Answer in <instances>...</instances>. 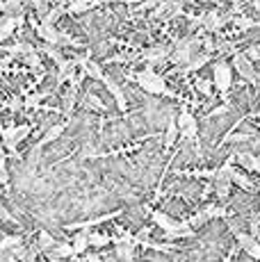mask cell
<instances>
[{
    "instance_id": "obj_1",
    "label": "cell",
    "mask_w": 260,
    "mask_h": 262,
    "mask_svg": "<svg viewBox=\"0 0 260 262\" xmlns=\"http://www.w3.org/2000/svg\"><path fill=\"white\" fill-rule=\"evenodd\" d=\"M151 219L156 221V224L160 226V228L167 233V237L169 239H178V237H192L194 235V230H192V226L187 224V221H174L169 214H164V212H151Z\"/></svg>"
},
{
    "instance_id": "obj_2",
    "label": "cell",
    "mask_w": 260,
    "mask_h": 262,
    "mask_svg": "<svg viewBox=\"0 0 260 262\" xmlns=\"http://www.w3.org/2000/svg\"><path fill=\"white\" fill-rule=\"evenodd\" d=\"M133 80L146 94H153V96H171V92H169V87H167V82H164V78H162V75H158L153 69H144V71L135 73Z\"/></svg>"
},
{
    "instance_id": "obj_3",
    "label": "cell",
    "mask_w": 260,
    "mask_h": 262,
    "mask_svg": "<svg viewBox=\"0 0 260 262\" xmlns=\"http://www.w3.org/2000/svg\"><path fill=\"white\" fill-rule=\"evenodd\" d=\"M199 46H201V39L199 37H192V39H183V41L176 43V48H174L171 53V62L174 64H187L189 57H192L194 53H199Z\"/></svg>"
},
{
    "instance_id": "obj_4",
    "label": "cell",
    "mask_w": 260,
    "mask_h": 262,
    "mask_svg": "<svg viewBox=\"0 0 260 262\" xmlns=\"http://www.w3.org/2000/svg\"><path fill=\"white\" fill-rule=\"evenodd\" d=\"M30 135V125L23 123V125H9V128H3V144L9 148V153L16 155V146L23 142Z\"/></svg>"
},
{
    "instance_id": "obj_5",
    "label": "cell",
    "mask_w": 260,
    "mask_h": 262,
    "mask_svg": "<svg viewBox=\"0 0 260 262\" xmlns=\"http://www.w3.org/2000/svg\"><path fill=\"white\" fill-rule=\"evenodd\" d=\"M233 67L237 69V73L242 75V78L247 80L249 84H258V78H260V75L256 73V69H253L251 59H249L244 53H235V57H233Z\"/></svg>"
},
{
    "instance_id": "obj_6",
    "label": "cell",
    "mask_w": 260,
    "mask_h": 262,
    "mask_svg": "<svg viewBox=\"0 0 260 262\" xmlns=\"http://www.w3.org/2000/svg\"><path fill=\"white\" fill-rule=\"evenodd\" d=\"M212 82L214 87L219 89L222 94H226L231 89V82H233V73H231V67L226 62H217L212 69Z\"/></svg>"
},
{
    "instance_id": "obj_7",
    "label": "cell",
    "mask_w": 260,
    "mask_h": 262,
    "mask_svg": "<svg viewBox=\"0 0 260 262\" xmlns=\"http://www.w3.org/2000/svg\"><path fill=\"white\" fill-rule=\"evenodd\" d=\"M183 12V0H167V3L158 5L156 12L151 14L153 21H169L171 16H178Z\"/></svg>"
},
{
    "instance_id": "obj_8",
    "label": "cell",
    "mask_w": 260,
    "mask_h": 262,
    "mask_svg": "<svg viewBox=\"0 0 260 262\" xmlns=\"http://www.w3.org/2000/svg\"><path fill=\"white\" fill-rule=\"evenodd\" d=\"M135 235L133 233H123L121 237H117V258H121L123 262H133L135 260Z\"/></svg>"
},
{
    "instance_id": "obj_9",
    "label": "cell",
    "mask_w": 260,
    "mask_h": 262,
    "mask_svg": "<svg viewBox=\"0 0 260 262\" xmlns=\"http://www.w3.org/2000/svg\"><path fill=\"white\" fill-rule=\"evenodd\" d=\"M176 123H178V130H181V135H183L185 139H189V142H194V139H197L199 123H197V119H194L192 114L187 112V110H183Z\"/></svg>"
},
{
    "instance_id": "obj_10",
    "label": "cell",
    "mask_w": 260,
    "mask_h": 262,
    "mask_svg": "<svg viewBox=\"0 0 260 262\" xmlns=\"http://www.w3.org/2000/svg\"><path fill=\"white\" fill-rule=\"evenodd\" d=\"M235 239H237L240 249H242L244 253L251 255L253 260H260V244L253 235H247V233H242V230H237V233H235Z\"/></svg>"
},
{
    "instance_id": "obj_11",
    "label": "cell",
    "mask_w": 260,
    "mask_h": 262,
    "mask_svg": "<svg viewBox=\"0 0 260 262\" xmlns=\"http://www.w3.org/2000/svg\"><path fill=\"white\" fill-rule=\"evenodd\" d=\"M101 82L105 84V87H107V92H110V94H112V98H114V100H117L119 110H121V112H123V110H126V107H128V100H126V94H123V89H121V87H119V84H117V82H114V80H112V78H107V75H105V73H103Z\"/></svg>"
},
{
    "instance_id": "obj_12",
    "label": "cell",
    "mask_w": 260,
    "mask_h": 262,
    "mask_svg": "<svg viewBox=\"0 0 260 262\" xmlns=\"http://www.w3.org/2000/svg\"><path fill=\"white\" fill-rule=\"evenodd\" d=\"M41 150H44V144L39 142V144H34L32 146V150L26 155V164H23V169L28 171V176L32 178L34 176V171H37V167L41 164Z\"/></svg>"
},
{
    "instance_id": "obj_13",
    "label": "cell",
    "mask_w": 260,
    "mask_h": 262,
    "mask_svg": "<svg viewBox=\"0 0 260 262\" xmlns=\"http://www.w3.org/2000/svg\"><path fill=\"white\" fill-rule=\"evenodd\" d=\"M231 21V14H219V12H208L206 16H201V25H206V30L210 32H214V30H219L224 23Z\"/></svg>"
},
{
    "instance_id": "obj_14",
    "label": "cell",
    "mask_w": 260,
    "mask_h": 262,
    "mask_svg": "<svg viewBox=\"0 0 260 262\" xmlns=\"http://www.w3.org/2000/svg\"><path fill=\"white\" fill-rule=\"evenodd\" d=\"M169 53H171V46H153V48L144 50L142 57L146 59V62L156 64V62H164V59L169 57Z\"/></svg>"
},
{
    "instance_id": "obj_15",
    "label": "cell",
    "mask_w": 260,
    "mask_h": 262,
    "mask_svg": "<svg viewBox=\"0 0 260 262\" xmlns=\"http://www.w3.org/2000/svg\"><path fill=\"white\" fill-rule=\"evenodd\" d=\"M37 32H39V37H41L46 43L59 46V37H62V32H59V30H55V25L41 23V25H37Z\"/></svg>"
},
{
    "instance_id": "obj_16",
    "label": "cell",
    "mask_w": 260,
    "mask_h": 262,
    "mask_svg": "<svg viewBox=\"0 0 260 262\" xmlns=\"http://www.w3.org/2000/svg\"><path fill=\"white\" fill-rule=\"evenodd\" d=\"M48 255H51V260H67L71 258V255H76V251H73V244H67V242H57V244L53 246L51 251H48Z\"/></svg>"
},
{
    "instance_id": "obj_17",
    "label": "cell",
    "mask_w": 260,
    "mask_h": 262,
    "mask_svg": "<svg viewBox=\"0 0 260 262\" xmlns=\"http://www.w3.org/2000/svg\"><path fill=\"white\" fill-rule=\"evenodd\" d=\"M67 121H59V123H51L46 128V135H44V139H41V144L46 146V144H53V142H57L59 137L64 135V130H67Z\"/></svg>"
},
{
    "instance_id": "obj_18",
    "label": "cell",
    "mask_w": 260,
    "mask_h": 262,
    "mask_svg": "<svg viewBox=\"0 0 260 262\" xmlns=\"http://www.w3.org/2000/svg\"><path fill=\"white\" fill-rule=\"evenodd\" d=\"M0 9H3L7 16H14V18H23V0H7V3H0Z\"/></svg>"
},
{
    "instance_id": "obj_19",
    "label": "cell",
    "mask_w": 260,
    "mask_h": 262,
    "mask_svg": "<svg viewBox=\"0 0 260 262\" xmlns=\"http://www.w3.org/2000/svg\"><path fill=\"white\" fill-rule=\"evenodd\" d=\"M18 23H23V18H14V16H3L0 18V41H5V39L14 32V28H16Z\"/></svg>"
},
{
    "instance_id": "obj_20",
    "label": "cell",
    "mask_w": 260,
    "mask_h": 262,
    "mask_svg": "<svg viewBox=\"0 0 260 262\" xmlns=\"http://www.w3.org/2000/svg\"><path fill=\"white\" fill-rule=\"evenodd\" d=\"M178 135H181V130H178V123L171 119V121H169V125H167V133H164V137H162L164 148H174V144L178 142Z\"/></svg>"
},
{
    "instance_id": "obj_21",
    "label": "cell",
    "mask_w": 260,
    "mask_h": 262,
    "mask_svg": "<svg viewBox=\"0 0 260 262\" xmlns=\"http://www.w3.org/2000/svg\"><path fill=\"white\" fill-rule=\"evenodd\" d=\"M210 62V55L208 53H194L192 57H189V62L185 64V71L192 73V71H199V69L203 67V64Z\"/></svg>"
},
{
    "instance_id": "obj_22",
    "label": "cell",
    "mask_w": 260,
    "mask_h": 262,
    "mask_svg": "<svg viewBox=\"0 0 260 262\" xmlns=\"http://www.w3.org/2000/svg\"><path fill=\"white\" fill-rule=\"evenodd\" d=\"M89 233H92V230L82 228V233L76 235V239H73V251H76V255L82 253L84 249H89Z\"/></svg>"
},
{
    "instance_id": "obj_23",
    "label": "cell",
    "mask_w": 260,
    "mask_h": 262,
    "mask_svg": "<svg viewBox=\"0 0 260 262\" xmlns=\"http://www.w3.org/2000/svg\"><path fill=\"white\" fill-rule=\"evenodd\" d=\"M55 244H57V239H55L48 230H41V233H39V242H37L39 251H51Z\"/></svg>"
},
{
    "instance_id": "obj_24",
    "label": "cell",
    "mask_w": 260,
    "mask_h": 262,
    "mask_svg": "<svg viewBox=\"0 0 260 262\" xmlns=\"http://www.w3.org/2000/svg\"><path fill=\"white\" fill-rule=\"evenodd\" d=\"M96 5H98L96 0H78V3L69 5V12H73V14H82V12H89V9H94Z\"/></svg>"
},
{
    "instance_id": "obj_25",
    "label": "cell",
    "mask_w": 260,
    "mask_h": 262,
    "mask_svg": "<svg viewBox=\"0 0 260 262\" xmlns=\"http://www.w3.org/2000/svg\"><path fill=\"white\" fill-rule=\"evenodd\" d=\"M231 183L240 185V187H242V189H249V191L253 189V183H251V180H249L244 173H240V171H235V169H233V176H231Z\"/></svg>"
},
{
    "instance_id": "obj_26",
    "label": "cell",
    "mask_w": 260,
    "mask_h": 262,
    "mask_svg": "<svg viewBox=\"0 0 260 262\" xmlns=\"http://www.w3.org/2000/svg\"><path fill=\"white\" fill-rule=\"evenodd\" d=\"M18 244H23L21 235H7L5 239H0V251H9V249H14V246H18Z\"/></svg>"
},
{
    "instance_id": "obj_27",
    "label": "cell",
    "mask_w": 260,
    "mask_h": 262,
    "mask_svg": "<svg viewBox=\"0 0 260 262\" xmlns=\"http://www.w3.org/2000/svg\"><path fill=\"white\" fill-rule=\"evenodd\" d=\"M0 185H9L7 160H5V148H3V144H0Z\"/></svg>"
},
{
    "instance_id": "obj_28",
    "label": "cell",
    "mask_w": 260,
    "mask_h": 262,
    "mask_svg": "<svg viewBox=\"0 0 260 262\" xmlns=\"http://www.w3.org/2000/svg\"><path fill=\"white\" fill-rule=\"evenodd\" d=\"M107 244H110V237H107V235L89 233V246H96V249H101V246H107Z\"/></svg>"
},
{
    "instance_id": "obj_29",
    "label": "cell",
    "mask_w": 260,
    "mask_h": 262,
    "mask_svg": "<svg viewBox=\"0 0 260 262\" xmlns=\"http://www.w3.org/2000/svg\"><path fill=\"white\" fill-rule=\"evenodd\" d=\"M62 14H64V5H59V7H55V9H48V12H46V16H44L41 18V21L44 23H55V21H57V18L59 16H62Z\"/></svg>"
},
{
    "instance_id": "obj_30",
    "label": "cell",
    "mask_w": 260,
    "mask_h": 262,
    "mask_svg": "<svg viewBox=\"0 0 260 262\" xmlns=\"http://www.w3.org/2000/svg\"><path fill=\"white\" fill-rule=\"evenodd\" d=\"M44 50H46V55H48V57H51V59H55V62H57V67H62V64H64V62H67V59H64V55H62V53H59V50H57V48H55V46H53V43H48V46H46V48H44Z\"/></svg>"
},
{
    "instance_id": "obj_31",
    "label": "cell",
    "mask_w": 260,
    "mask_h": 262,
    "mask_svg": "<svg viewBox=\"0 0 260 262\" xmlns=\"http://www.w3.org/2000/svg\"><path fill=\"white\" fill-rule=\"evenodd\" d=\"M235 25H237L240 30H251V28H258V23L253 21V18H249V16H237V18H235Z\"/></svg>"
},
{
    "instance_id": "obj_32",
    "label": "cell",
    "mask_w": 260,
    "mask_h": 262,
    "mask_svg": "<svg viewBox=\"0 0 260 262\" xmlns=\"http://www.w3.org/2000/svg\"><path fill=\"white\" fill-rule=\"evenodd\" d=\"M46 94H32V96H28L26 98V103H23V107H28V110H34V107H39V103H41V98Z\"/></svg>"
},
{
    "instance_id": "obj_33",
    "label": "cell",
    "mask_w": 260,
    "mask_h": 262,
    "mask_svg": "<svg viewBox=\"0 0 260 262\" xmlns=\"http://www.w3.org/2000/svg\"><path fill=\"white\" fill-rule=\"evenodd\" d=\"M214 191H217L219 199H228V191H231V185H228V183H214Z\"/></svg>"
},
{
    "instance_id": "obj_34",
    "label": "cell",
    "mask_w": 260,
    "mask_h": 262,
    "mask_svg": "<svg viewBox=\"0 0 260 262\" xmlns=\"http://www.w3.org/2000/svg\"><path fill=\"white\" fill-rule=\"evenodd\" d=\"M37 253H39V246H32V249H26V253H23L21 262H34V260H37Z\"/></svg>"
},
{
    "instance_id": "obj_35",
    "label": "cell",
    "mask_w": 260,
    "mask_h": 262,
    "mask_svg": "<svg viewBox=\"0 0 260 262\" xmlns=\"http://www.w3.org/2000/svg\"><path fill=\"white\" fill-rule=\"evenodd\" d=\"M26 57V62H28V67H32V69H39V55L34 53V50H30L28 55H23Z\"/></svg>"
},
{
    "instance_id": "obj_36",
    "label": "cell",
    "mask_w": 260,
    "mask_h": 262,
    "mask_svg": "<svg viewBox=\"0 0 260 262\" xmlns=\"http://www.w3.org/2000/svg\"><path fill=\"white\" fill-rule=\"evenodd\" d=\"M244 55H247V57L251 59V62H253V59H260V43H258V46L247 48V53H244Z\"/></svg>"
},
{
    "instance_id": "obj_37",
    "label": "cell",
    "mask_w": 260,
    "mask_h": 262,
    "mask_svg": "<svg viewBox=\"0 0 260 262\" xmlns=\"http://www.w3.org/2000/svg\"><path fill=\"white\" fill-rule=\"evenodd\" d=\"M197 89H199L201 94H206V96H210V92H212V87H210L208 80H199V82H197Z\"/></svg>"
},
{
    "instance_id": "obj_38",
    "label": "cell",
    "mask_w": 260,
    "mask_h": 262,
    "mask_svg": "<svg viewBox=\"0 0 260 262\" xmlns=\"http://www.w3.org/2000/svg\"><path fill=\"white\" fill-rule=\"evenodd\" d=\"M87 103H89V107H94V110H103V105L98 103V98L96 96H92V94L87 96Z\"/></svg>"
},
{
    "instance_id": "obj_39",
    "label": "cell",
    "mask_w": 260,
    "mask_h": 262,
    "mask_svg": "<svg viewBox=\"0 0 260 262\" xmlns=\"http://www.w3.org/2000/svg\"><path fill=\"white\" fill-rule=\"evenodd\" d=\"M0 262H16V258L9 251H0Z\"/></svg>"
},
{
    "instance_id": "obj_40",
    "label": "cell",
    "mask_w": 260,
    "mask_h": 262,
    "mask_svg": "<svg viewBox=\"0 0 260 262\" xmlns=\"http://www.w3.org/2000/svg\"><path fill=\"white\" fill-rule=\"evenodd\" d=\"M0 219H3V221H14V214H12V212H7V210H5L3 205H0Z\"/></svg>"
},
{
    "instance_id": "obj_41",
    "label": "cell",
    "mask_w": 260,
    "mask_h": 262,
    "mask_svg": "<svg viewBox=\"0 0 260 262\" xmlns=\"http://www.w3.org/2000/svg\"><path fill=\"white\" fill-rule=\"evenodd\" d=\"M87 262H103V260L98 258L96 253H89V255H87Z\"/></svg>"
},
{
    "instance_id": "obj_42",
    "label": "cell",
    "mask_w": 260,
    "mask_h": 262,
    "mask_svg": "<svg viewBox=\"0 0 260 262\" xmlns=\"http://www.w3.org/2000/svg\"><path fill=\"white\" fill-rule=\"evenodd\" d=\"M253 7L258 9V14H260V0H253Z\"/></svg>"
},
{
    "instance_id": "obj_43",
    "label": "cell",
    "mask_w": 260,
    "mask_h": 262,
    "mask_svg": "<svg viewBox=\"0 0 260 262\" xmlns=\"http://www.w3.org/2000/svg\"><path fill=\"white\" fill-rule=\"evenodd\" d=\"M103 3H114V0H103Z\"/></svg>"
}]
</instances>
